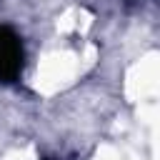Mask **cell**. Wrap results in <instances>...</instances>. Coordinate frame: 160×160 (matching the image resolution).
<instances>
[{
	"label": "cell",
	"mask_w": 160,
	"mask_h": 160,
	"mask_svg": "<svg viewBox=\"0 0 160 160\" xmlns=\"http://www.w3.org/2000/svg\"><path fill=\"white\" fill-rule=\"evenodd\" d=\"M22 45L10 28H0V80L10 82L22 70Z\"/></svg>",
	"instance_id": "1"
}]
</instances>
